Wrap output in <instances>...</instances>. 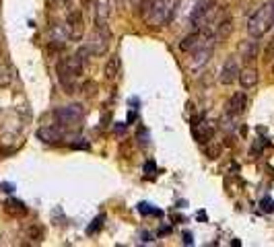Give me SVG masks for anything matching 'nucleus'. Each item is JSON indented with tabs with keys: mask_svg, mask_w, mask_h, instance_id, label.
<instances>
[{
	"mask_svg": "<svg viewBox=\"0 0 274 247\" xmlns=\"http://www.w3.org/2000/svg\"><path fill=\"white\" fill-rule=\"evenodd\" d=\"M175 13V2H167V0H153L142 13L144 21L151 27H163L167 23H171Z\"/></svg>",
	"mask_w": 274,
	"mask_h": 247,
	"instance_id": "1",
	"label": "nucleus"
},
{
	"mask_svg": "<svg viewBox=\"0 0 274 247\" xmlns=\"http://www.w3.org/2000/svg\"><path fill=\"white\" fill-rule=\"evenodd\" d=\"M272 27H274V15H272L270 2H266L264 6H260L247 21V33H249V37H252V39H260L262 35H266Z\"/></svg>",
	"mask_w": 274,
	"mask_h": 247,
	"instance_id": "2",
	"label": "nucleus"
},
{
	"mask_svg": "<svg viewBox=\"0 0 274 247\" xmlns=\"http://www.w3.org/2000/svg\"><path fill=\"white\" fill-rule=\"evenodd\" d=\"M54 117H56L58 128H62V130H76V128H81L85 120V109L81 103H72V105H66V107L56 109Z\"/></svg>",
	"mask_w": 274,
	"mask_h": 247,
	"instance_id": "3",
	"label": "nucleus"
},
{
	"mask_svg": "<svg viewBox=\"0 0 274 247\" xmlns=\"http://www.w3.org/2000/svg\"><path fill=\"white\" fill-rule=\"evenodd\" d=\"M109 43H111V29L107 27H97L93 29V33L89 35V41L85 45V50L93 56H103L109 50Z\"/></svg>",
	"mask_w": 274,
	"mask_h": 247,
	"instance_id": "4",
	"label": "nucleus"
},
{
	"mask_svg": "<svg viewBox=\"0 0 274 247\" xmlns=\"http://www.w3.org/2000/svg\"><path fill=\"white\" fill-rule=\"evenodd\" d=\"M83 33H85V19H83V13H81L78 8L68 10V15H66V35H68V39L78 41V39L83 37Z\"/></svg>",
	"mask_w": 274,
	"mask_h": 247,
	"instance_id": "5",
	"label": "nucleus"
},
{
	"mask_svg": "<svg viewBox=\"0 0 274 247\" xmlns=\"http://www.w3.org/2000/svg\"><path fill=\"white\" fill-rule=\"evenodd\" d=\"M56 72H58V82L60 87L64 89V93H68V95H72L74 93V85H76V74L72 72L70 64H68V56L62 58V60L58 62V66H56Z\"/></svg>",
	"mask_w": 274,
	"mask_h": 247,
	"instance_id": "6",
	"label": "nucleus"
},
{
	"mask_svg": "<svg viewBox=\"0 0 274 247\" xmlns=\"http://www.w3.org/2000/svg\"><path fill=\"white\" fill-rule=\"evenodd\" d=\"M192 136L196 138V142L206 144V142H210L212 136H214V126L210 122H206V120H202V117H200L198 122L192 124Z\"/></svg>",
	"mask_w": 274,
	"mask_h": 247,
	"instance_id": "7",
	"label": "nucleus"
},
{
	"mask_svg": "<svg viewBox=\"0 0 274 247\" xmlns=\"http://www.w3.org/2000/svg\"><path fill=\"white\" fill-rule=\"evenodd\" d=\"M109 17H111L109 0H95V25L97 27H107Z\"/></svg>",
	"mask_w": 274,
	"mask_h": 247,
	"instance_id": "8",
	"label": "nucleus"
},
{
	"mask_svg": "<svg viewBox=\"0 0 274 247\" xmlns=\"http://www.w3.org/2000/svg\"><path fill=\"white\" fill-rule=\"evenodd\" d=\"M37 138L41 142H48V144H58L60 140L64 138V130L58 126H45L37 130Z\"/></svg>",
	"mask_w": 274,
	"mask_h": 247,
	"instance_id": "9",
	"label": "nucleus"
},
{
	"mask_svg": "<svg viewBox=\"0 0 274 247\" xmlns=\"http://www.w3.org/2000/svg\"><path fill=\"white\" fill-rule=\"evenodd\" d=\"M237 76H239V64H237L235 58H229L221 68L219 80L223 82V85H233V82L237 80Z\"/></svg>",
	"mask_w": 274,
	"mask_h": 247,
	"instance_id": "10",
	"label": "nucleus"
},
{
	"mask_svg": "<svg viewBox=\"0 0 274 247\" xmlns=\"http://www.w3.org/2000/svg\"><path fill=\"white\" fill-rule=\"evenodd\" d=\"M245 105H247V95H245L243 91H237L235 95H231L229 103H227V113L239 117L245 111Z\"/></svg>",
	"mask_w": 274,
	"mask_h": 247,
	"instance_id": "11",
	"label": "nucleus"
},
{
	"mask_svg": "<svg viewBox=\"0 0 274 247\" xmlns=\"http://www.w3.org/2000/svg\"><path fill=\"white\" fill-rule=\"evenodd\" d=\"M237 80L241 82V87H243V89H252V87H256V85H258L260 74H258V70H256V68L247 66V68H243V70H239Z\"/></svg>",
	"mask_w": 274,
	"mask_h": 247,
	"instance_id": "12",
	"label": "nucleus"
},
{
	"mask_svg": "<svg viewBox=\"0 0 274 247\" xmlns=\"http://www.w3.org/2000/svg\"><path fill=\"white\" fill-rule=\"evenodd\" d=\"M212 48H214V41L208 43V45H204V48H200L198 52H194V54H192L190 66H192V68H200L202 64H206V62L210 60V56H212Z\"/></svg>",
	"mask_w": 274,
	"mask_h": 247,
	"instance_id": "13",
	"label": "nucleus"
},
{
	"mask_svg": "<svg viewBox=\"0 0 274 247\" xmlns=\"http://www.w3.org/2000/svg\"><path fill=\"white\" fill-rule=\"evenodd\" d=\"M120 58L118 56H111L109 60H107V64H105V68H103V74H105V80H109V82H113V80H118V76H120Z\"/></svg>",
	"mask_w": 274,
	"mask_h": 247,
	"instance_id": "14",
	"label": "nucleus"
},
{
	"mask_svg": "<svg viewBox=\"0 0 274 247\" xmlns=\"http://www.w3.org/2000/svg\"><path fill=\"white\" fill-rule=\"evenodd\" d=\"M4 210L13 216H25L27 214V206L23 204L21 200H8V202L4 204Z\"/></svg>",
	"mask_w": 274,
	"mask_h": 247,
	"instance_id": "15",
	"label": "nucleus"
},
{
	"mask_svg": "<svg viewBox=\"0 0 274 247\" xmlns=\"http://www.w3.org/2000/svg\"><path fill=\"white\" fill-rule=\"evenodd\" d=\"M258 52H260V43L258 41H249L245 45V52H243V60L249 64V62H254L256 58H258Z\"/></svg>",
	"mask_w": 274,
	"mask_h": 247,
	"instance_id": "16",
	"label": "nucleus"
},
{
	"mask_svg": "<svg viewBox=\"0 0 274 247\" xmlns=\"http://www.w3.org/2000/svg\"><path fill=\"white\" fill-rule=\"evenodd\" d=\"M27 237H29L33 243H39V241H43V237H45V229H43L41 225H31V227L27 229Z\"/></svg>",
	"mask_w": 274,
	"mask_h": 247,
	"instance_id": "17",
	"label": "nucleus"
},
{
	"mask_svg": "<svg viewBox=\"0 0 274 247\" xmlns=\"http://www.w3.org/2000/svg\"><path fill=\"white\" fill-rule=\"evenodd\" d=\"M10 80H13V70L6 64H0V87H8Z\"/></svg>",
	"mask_w": 274,
	"mask_h": 247,
	"instance_id": "18",
	"label": "nucleus"
},
{
	"mask_svg": "<svg viewBox=\"0 0 274 247\" xmlns=\"http://www.w3.org/2000/svg\"><path fill=\"white\" fill-rule=\"evenodd\" d=\"M103 222H105V214H97L93 218V222L87 227V235H93V233H99L101 229H103Z\"/></svg>",
	"mask_w": 274,
	"mask_h": 247,
	"instance_id": "19",
	"label": "nucleus"
},
{
	"mask_svg": "<svg viewBox=\"0 0 274 247\" xmlns=\"http://www.w3.org/2000/svg\"><path fill=\"white\" fill-rule=\"evenodd\" d=\"M83 93H85V97H95L97 95V82L95 80H87L83 85Z\"/></svg>",
	"mask_w": 274,
	"mask_h": 247,
	"instance_id": "20",
	"label": "nucleus"
},
{
	"mask_svg": "<svg viewBox=\"0 0 274 247\" xmlns=\"http://www.w3.org/2000/svg\"><path fill=\"white\" fill-rule=\"evenodd\" d=\"M138 212H140V214H155V216H161V214H163L161 210L151 208V204H146V202H140V204H138Z\"/></svg>",
	"mask_w": 274,
	"mask_h": 247,
	"instance_id": "21",
	"label": "nucleus"
},
{
	"mask_svg": "<svg viewBox=\"0 0 274 247\" xmlns=\"http://www.w3.org/2000/svg\"><path fill=\"white\" fill-rule=\"evenodd\" d=\"M219 155H221V144L208 142V146H206V157H208L210 161H214V159H219Z\"/></svg>",
	"mask_w": 274,
	"mask_h": 247,
	"instance_id": "22",
	"label": "nucleus"
},
{
	"mask_svg": "<svg viewBox=\"0 0 274 247\" xmlns=\"http://www.w3.org/2000/svg\"><path fill=\"white\" fill-rule=\"evenodd\" d=\"M72 0H48V4L52 8H58V6H70Z\"/></svg>",
	"mask_w": 274,
	"mask_h": 247,
	"instance_id": "23",
	"label": "nucleus"
},
{
	"mask_svg": "<svg viewBox=\"0 0 274 247\" xmlns=\"http://www.w3.org/2000/svg\"><path fill=\"white\" fill-rule=\"evenodd\" d=\"M132 2L136 4V8H140V15L144 13V10H146V6L148 4H151L153 2V0H132Z\"/></svg>",
	"mask_w": 274,
	"mask_h": 247,
	"instance_id": "24",
	"label": "nucleus"
},
{
	"mask_svg": "<svg viewBox=\"0 0 274 247\" xmlns=\"http://www.w3.org/2000/svg\"><path fill=\"white\" fill-rule=\"evenodd\" d=\"M144 171H146L148 175H153V173H157V165H155L153 161H146V163H144Z\"/></svg>",
	"mask_w": 274,
	"mask_h": 247,
	"instance_id": "25",
	"label": "nucleus"
},
{
	"mask_svg": "<svg viewBox=\"0 0 274 247\" xmlns=\"http://www.w3.org/2000/svg\"><path fill=\"white\" fill-rule=\"evenodd\" d=\"M262 208H264L266 212H270V210H274V202L270 198H264V200H262Z\"/></svg>",
	"mask_w": 274,
	"mask_h": 247,
	"instance_id": "26",
	"label": "nucleus"
},
{
	"mask_svg": "<svg viewBox=\"0 0 274 247\" xmlns=\"http://www.w3.org/2000/svg\"><path fill=\"white\" fill-rule=\"evenodd\" d=\"M184 243H186V245H192V243H194V235H192L190 231H184Z\"/></svg>",
	"mask_w": 274,
	"mask_h": 247,
	"instance_id": "27",
	"label": "nucleus"
},
{
	"mask_svg": "<svg viewBox=\"0 0 274 247\" xmlns=\"http://www.w3.org/2000/svg\"><path fill=\"white\" fill-rule=\"evenodd\" d=\"M151 237H153V235H151V233H148V231H144V233L140 235V239H142V241H146V243H151V241H153Z\"/></svg>",
	"mask_w": 274,
	"mask_h": 247,
	"instance_id": "28",
	"label": "nucleus"
},
{
	"mask_svg": "<svg viewBox=\"0 0 274 247\" xmlns=\"http://www.w3.org/2000/svg\"><path fill=\"white\" fill-rule=\"evenodd\" d=\"M126 126H128V124H122V122H120V124L116 126V134H124V130H126Z\"/></svg>",
	"mask_w": 274,
	"mask_h": 247,
	"instance_id": "29",
	"label": "nucleus"
},
{
	"mask_svg": "<svg viewBox=\"0 0 274 247\" xmlns=\"http://www.w3.org/2000/svg\"><path fill=\"white\" fill-rule=\"evenodd\" d=\"M72 148H89L87 142H72Z\"/></svg>",
	"mask_w": 274,
	"mask_h": 247,
	"instance_id": "30",
	"label": "nucleus"
},
{
	"mask_svg": "<svg viewBox=\"0 0 274 247\" xmlns=\"http://www.w3.org/2000/svg\"><path fill=\"white\" fill-rule=\"evenodd\" d=\"M169 231H171V229H169V227H163V229H161V231H159V235H167V233H169Z\"/></svg>",
	"mask_w": 274,
	"mask_h": 247,
	"instance_id": "31",
	"label": "nucleus"
},
{
	"mask_svg": "<svg viewBox=\"0 0 274 247\" xmlns=\"http://www.w3.org/2000/svg\"><path fill=\"white\" fill-rule=\"evenodd\" d=\"M81 4H83L85 8H89V6H91V0H81Z\"/></svg>",
	"mask_w": 274,
	"mask_h": 247,
	"instance_id": "32",
	"label": "nucleus"
},
{
	"mask_svg": "<svg viewBox=\"0 0 274 247\" xmlns=\"http://www.w3.org/2000/svg\"><path fill=\"white\" fill-rule=\"evenodd\" d=\"M272 70H274V66H272Z\"/></svg>",
	"mask_w": 274,
	"mask_h": 247,
	"instance_id": "33",
	"label": "nucleus"
}]
</instances>
